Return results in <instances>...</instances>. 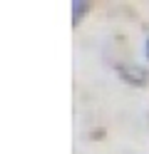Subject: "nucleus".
<instances>
[{
  "mask_svg": "<svg viewBox=\"0 0 149 154\" xmlns=\"http://www.w3.org/2000/svg\"><path fill=\"white\" fill-rule=\"evenodd\" d=\"M119 77H122L124 82L134 85V87H139V85H147L149 82V72L144 70V67H137V65H119L117 67Z\"/></svg>",
  "mask_w": 149,
  "mask_h": 154,
  "instance_id": "nucleus-1",
  "label": "nucleus"
},
{
  "mask_svg": "<svg viewBox=\"0 0 149 154\" xmlns=\"http://www.w3.org/2000/svg\"><path fill=\"white\" fill-rule=\"evenodd\" d=\"M87 8H89V3H72V10H75V17H72V25H77L79 20L85 17V13H87Z\"/></svg>",
  "mask_w": 149,
  "mask_h": 154,
  "instance_id": "nucleus-2",
  "label": "nucleus"
},
{
  "mask_svg": "<svg viewBox=\"0 0 149 154\" xmlns=\"http://www.w3.org/2000/svg\"><path fill=\"white\" fill-rule=\"evenodd\" d=\"M144 52H147V60H149V40H147V45H144Z\"/></svg>",
  "mask_w": 149,
  "mask_h": 154,
  "instance_id": "nucleus-3",
  "label": "nucleus"
}]
</instances>
